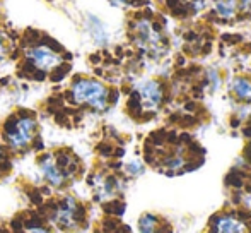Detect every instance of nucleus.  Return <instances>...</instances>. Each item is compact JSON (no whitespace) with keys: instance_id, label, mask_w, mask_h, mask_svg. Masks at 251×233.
<instances>
[{"instance_id":"1","label":"nucleus","mask_w":251,"mask_h":233,"mask_svg":"<svg viewBox=\"0 0 251 233\" xmlns=\"http://www.w3.org/2000/svg\"><path fill=\"white\" fill-rule=\"evenodd\" d=\"M14 60L17 76L36 83H60L72 69V54L40 28H24L19 31Z\"/></svg>"},{"instance_id":"2","label":"nucleus","mask_w":251,"mask_h":233,"mask_svg":"<svg viewBox=\"0 0 251 233\" xmlns=\"http://www.w3.org/2000/svg\"><path fill=\"white\" fill-rule=\"evenodd\" d=\"M2 144L10 154H26L40 144V123L33 110L21 108L10 114L0 127Z\"/></svg>"},{"instance_id":"3","label":"nucleus","mask_w":251,"mask_h":233,"mask_svg":"<svg viewBox=\"0 0 251 233\" xmlns=\"http://www.w3.org/2000/svg\"><path fill=\"white\" fill-rule=\"evenodd\" d=\"M62 100L72 110L86 108L93 112H106L111 101V91L106 84L94 77L75 76L70 81L69 87L63 91Z\"/></svg>"},{"instance_id":"4","label":"nucleus","mask_w":251,"mask_h":233,"mask_svg":"<svg viewBox=\"0 0 251 233\" xmlns=\"http://www.w3.org/2000/svg\"><path fill=\"white\" fill-rule=\"evenodd\" d=\"M36 165L41 176L56 189L65 187L69 182L77 178L82 168L79 156L70 147H58V149L41 153L36 160Z\"/></svg>"},{"instance_id":"5","label":"nucleus","mask_w":251,"mask_h":233,"mask_svg":"<svg viewBox=\"0 0 251 233\" xmlns=\"http://www.w3.org/2000/svg\"><path fill=\"white\" fill-rule=\"evenodd\" d=\"M19 41V31L14 28L5 10V0H0V65L14 60Z\"/></svg>"},{"instance_id":"6","label":"nucleus","mask_w":251,"mask_h":233,"mask_svg":"<svg viewBox=\"0 0 251 233\" xmlns=\"http://www.w3.org/2000/svg\"><path fill=\"white\" fill-rule=\"evenodd\" d=\"M50 220L60 230H75L80 221V207L77 204V201L70 196L60 199L53 206Z\"/></svg>"},{"instance_id":"7","label":"nucleus","mask_w":251,"mask_h":233,"mask_svg":"<svg viewBox=\"0 0 251 233\" xmlns=\"http://www.w3.org/2000/svg\"><path fill=\"white\" fill-rule=\"evenodd\" d=\"M133 40L139 47L146 48L147 52H157L161 45V34L155 31L152 23L146 17H139L132 26Z\"/></svg>"},{"instance_id":"8","label":"nucleus","mask_w":251,"mask_h":233,"mask_svg":"<svg viewBox=\"0 0 251 233\" xmlns=\"http://www.w3.org/2000/svg\"><path fill=\"white\" fill-rule=\"evenodd\" d=\"M137 98H139L140 107L146 112H152L161 105L162 101V89L155 81H146L140 83L135 89Z\"/></svg>"},{"instance_id":"9","label":"nucleus","mask_w":251,"mask_h":233,"mask_svg":"<svg viewBox=\"0 0 251 233\" xmlns=\"http://www.w3.org/2000/svg\"><path fill=\"white\" fill-rule=\"evenodd\" d=\"M215 232L217 233H243L245 232V225L231 216H224L217 221Z\"/></svg>"},{"instance_id":"10","label":"nucleus","mask_w":251,"mask_h":233,"mask_svg":"<svg viewBox=\"0 0 251 233\" xmlns=\"http://www.w3.org/2000/svg\"><path fill=\"white\" fill-rule=\"evenodd\" d=\"M215 9L222 17H232L238 10V0H215Z\"/></svg>"},{"instance_id":"11","label":"nucleus","mask_w":251,"mask_h":233,"mask_svg":"<svg viewBox=\"0 0 251 233\" xmlns=\"http://www.w3.org/2000/svg\"><path fill=\"white\" fill-rule=\"evenodd\" d=\"M232 89L238 94L239 98H245V100L251 101V83L246 79H236L232 84Z\"/></svg>"},{"instance_id":"12","label":"nucleus","mask_w":251,"mask_h":233,"mask_svg":"<svg viewBox=\"0 0 251 233\" xmlns=\"http://www.w3.org/2000/svg\"><path fill=\"white\" fill-rule=\"evenodd\" d=\"M155 218L152 216V214H146V216L140 218L139 221V228L142 233H154V228H155Z\"/></svg>"},{"instance_id":"13","label":"nucleus","mask_w":251,"mask_h":233,"mask_svg":"<svg viewBox=\"0 0 251 233\" xmlns=\"http://www.w3.org/2000/svg\"><path fill=\"white\" fill-rule=\"evenodd\" d=\"M9 149H7L5 146H3V144H0V168H9Z\"/></svg>"},{"instance_id":"14","label":"nucleus","mask_w":251,"mask_h":233,"mask_svg":"<svg viewBox=\"0 0 251 233\" xmlns=\"http://www.w3.org/2000/svg\"><path fill=\"white\" fill-rule=\"evenodd\" d=\"M26 233H53V232L48 230V228H45V227H40V225H34V227L27 228Z\"/></svg>"},{"instance_id":"15","label":"nucleus","mask_w":251,"mask_h":233,"mask_svg":"<svg viewBox=\"0 0 251 233\" xmlns=\"http://www.w3.org/2000/svg\"><path fill=\"white\" fill-rule=\"evenodd\" d=\"M126 170L130 172V174L132 175H137V174H140V172H142V165L140 163H130V165H126Z\"/></svg>"},{"instance_id":"16","label":"nucleus","mask_w":251,"mask_h":233,"mask_svg":"<svg viewBox=\"0 0 251 233\" xmlns=\"http://www.w3.org/2000/svg\"><path fill=\"white\" fill-rule=\"evenodd\" d=\"M113 3H133V0H111Z\"/></svg>"}]
</instances>
